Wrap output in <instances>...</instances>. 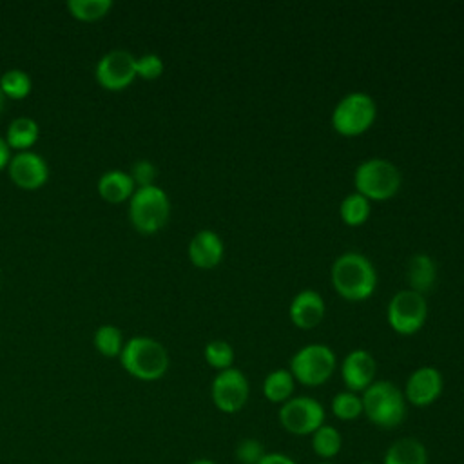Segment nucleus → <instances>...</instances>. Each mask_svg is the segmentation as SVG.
<instances>
[{
	"label": "nucleus",
	"mask_w": 464,
	"mask_h": 464,
	"mask_svg": "<svg viewBox=\"0 0 464 464\" xmlns=\"http://www.w3.org/2000/svg\"><path fill=\"white\" fill-rule=\"evenodd\" d=\"M96 82L107 91H123L136 78V56L129 51L114 49L96 63Z\"/></svg>",
	"instance_id": "9b49d317"
},
{
	"label": "nucleus",
	"mask_w": 464,
	"mask_h": 464,
	"mask_svg": "<svg viewBox=\"0 0 464 464\" xmlns=\"http://www.w3.org/2000/svg\"><path fill=\"white\" fill-rule=\"evenodd\" d=\"M250 395L246 375L237 368L218 372L210 384V399L223 413H237L245 408Z\"/></svg>",
	"instance_id": "9d476101"
},
{
	"label": "nucleus",
	"mask_w": 464,
	"mask_h": 464,
	"mask_svg": "<svg viewBox=\"0 0 464 464\" xmlns=\"http://www.w3.org/2000/svg\"><path fill=\"white\" fill-rule=\"evenodd\" d=\"M9 160H11V156H9V147H7L5 140L0 138V170L9 165Z\"/></svg>",
	"instance_id": "473e14b6"
},
{
	"label": "nucleus",
	"mask_w": 464,
	"mask_h": 464,
	"mask_svg": "<svg viewBox=\"0 0 464 464\" xmlns=\"http://www.w3.org/2000/svg\"><path fill=\"white\" fill-rule=\"evenodd\" d=\"M266 450L261 440L254 437L241 439L234 450V457L237 464H259V460L265 457Z\"/></svg>",
	"instance_id": "c85d7f7f"
},
{
	"label": "nucleus",
	"mask_w": 464,
	"mask_h": 464,
	"mask_svg": "<svg viewBox=\"0 0 464 464\" xmlns=\"http://www.w3.org/2000/svg\"><path fill=\"white\" fill-rule=\"evenodd\" d=\"M361 464H375V462H361Z\"/></svg>",
	"instance_id": "e433bc0d"
},
{
	"label": "nucleus",
	"mask_w": 464,
	"mask_h": 464,
	"mask_svg": "<svg viewBox=\"0 0 464 464\" xmlns=\"http://www.w3.org/2000/svg\"><path fill=\"white\" fill-rule=\"evenodd\" d=\"M444 390V379L435 366H419L413 370L404 384V399L415 408H426L439 401Z\"/></svg>",
	"instance_id": "f8f14e48"
},
{
	"label": "nucleus",
	"mask_w": 464,
	"mask_h": 464,
	"mask_svg": "<svg viewBox=\"0 0 464 464\" xmlns=\"http://www.w3.org/2000/svg\"><path fill=\"white\" fill-rule=\"evenodd\" d=\"M4 103H5V96H4V92H2V89H0V112L4 111Z\"/></svg>",
	"instance_id": "f704fd0d"
},
{
	"label": "nucleus",
	"mask_w": 464,
	"mask_h": 464,
	"mask_svg": "<svg viewBox=\"0 0 464 464\" xmlns=\"http://www.w3.org/2000/svg\"><path fill=\"white\" fill-rule=\"evenodd\" d=\"M134 190L136 185L130 174L125 170H107L98 179V194L107 203H121L125 199H130Z\"/></svg>",
	"instance_id": "6ab92c4d"
},
{
	"label": "nucleus",
	"mask_w": 464,
	"mask_h": 464,
	"mask_svg": "<svg viewBox=\"0 0 464 464\" xmlns=\"http://www.w3.org/2000/svg\"><path fill=\"white\" fill-rule=\"evenodd\" d=\"M259 464H297L290 455L281 451H266Z\"/></svg>",
	"instance_id": "2f4dec72"
},
{
	"label": "nucleus",
	"mask_w": 464,
	"mask_h": 464,
	"mask_svg": "<svg viewBox=\"0 0 464 464\" xmlns=\"http://www.w3.org/2000/svg\"><path fill=\"white\" fill-rule=\"evenodd\" d=\"M377 118V103L375 100L362 91H353L344 94L334 107L330 123L332 129L344 136L355 138L370 130Z\"/></svg>",
	"instance_id": "39448f33"
},
{
	"label": "nucleus",
	"mask_w": 464,
	"mask_h": 464,
	"mask_svg": "<svg viewBox=\"0 0 464 464\" xmlns=\"http://www.w3.org/2000/svg\"><path fill=\"white\" fill-rule=\"evenodd\" d=\"M134 185L140 187H149V185H154V179H156V167L149 161V160H140L132 165V170L129 172Z\"/></svg>",
	"instance_id": "7c9ffc66"
},
{
	"label": "nucleus",
	"mask_w": 464,
	"mask_h": 464,
	"mask_svg": "<svg viewBox=\"0 0 464 464\" xmlns=\"http://www.w3.org/2000/svg\"><path fill=\"white\" fill-rule=\"evenodd\" d=\"M377 373V362L373 355L364 348H355L348 352L341 362V377L348 392L362 393L373 381Z\"/></svg>",
	"instance_id": "ddd939ff"
},
{
	"label": "nucleus",
	"mask_w": 464,
	"mask_h": 464,
	"mask_svg": "<svg viewBox=\"0 0 464 464\" xmlns=\"http://www.w3.org/2000/svg\"><path fill=\"white\" fill-rule=\"evenodd\" d=\"M317 464H334V462H330V460H323V462H317Z\"/></svg>",
	"instance_id": "c9c22d12"
},
{
	"label": "nucleus",
	"mask_w": 464,
	"mask_h": 464,
	"mask_svg": "<svg viewBox=\"0 0 464 464\" xmlns=\"http://www.w3.org/2000/svg\"><path fill=\"white\" fill-rule=\"evenodd\" d=\"M94 348L105 357H116L121 353V332L112 324H103L94 332Z\"/></svg>",
	"instance_id": "cd10ccee"
},
{
	"label": "nucleus",
	"mask_w": 464,
	"mask_h": 464,
	"mask_svg": "<svg viewBox=\"0 0 464 464\" xmlns=\"http://www.w3.org/2000/svg\"><path fill=\"white\" fill-rule=\"evenodd\" d=\"M402 185V174L395 163L384 158H368L355 167V192L370 201L392 199Z\"/></svg>",
	"instance_id": "20e7f679"
},
{
	"label": "nucleus",
	"mask_w": 464,
	"mask_h": 464,
	"mask_svg": "<svg viewBox=\"0 0 464 464\" xmlns=\"http://www.w3.org/2000/svg\"><path fill=\"white\" fill-rule=\"evenodd\" d=\"M0 89L4 96L22 100L31 92V78L22 69H9L0 78Z\"/></svg>",
	"instance_id": "bb28decb"
},
{
	"label": "nucleus",
	"mask_w": 464,
	"mask_h": 464,
	"mask_svg": "<svg viewBox=\"0 0 464 464\" xmlns=\"http://www.w3.org/2000/svg\"><path fill=\"white\" fill-rule=\"evenodd\" d=\"M112 7L111 0H67V11L80 22H96Z\"/></svg>",
	"instance_id": "393cba45"
},
{
	"label": "nucleus",
	"mask_w": 464,
	"mask_h": 464,
	"mask_svg": "<svg viewBox=\"0 0 464 464\" xmlns=\"http://www.w3.org/2000/svg\"><path fill=\"white\" fill-rule=\"evenodd\" d=\"M334 290L346 301H366L377 288V270L370 257L361 252H344L330 268Z\"/></svg>",
	"instance_id": "f257e3e1"
},
{
	"label": "nucleus",
	"mask_w": 464,
	"mask_h": 464,
	"mask_svg": "<svg viewBox=\"0 0 464 464\" xmlns=\"http://www.w3.org/2000/svg\"><path fill=\"white\" fill-rule=\"evenodd\" d=\"M312 451L323 459V460H330L334 457H337V453L343 448V435L341 431L332 426V424H323L321 428H317L312 435Z\"/></svg>",
	"instance_id": "4be33fe9"
},
{
	"label": "nucleus",
	"mask_w": 464,
	"mask_h": 464,
	"mask_svg": "<svg viewBox=\"0 0 464 464\" xmlns=\"http://www.w3.org/2000/svg\"><path fill=\"white\" fill-rule=\"evenodd\" d=\"M372 214V201L361 196L359 192L348 194L339 205L341 221L348 227H361L370 219Z\"/></svg>",
	"instance_id": "5701e85b"
},
{
	"label": "nucleus",
	"mask_w": 464,
	"mask_h": 464,
	"mask_svg": "<svg viewBox=\"0 0 464 464\" xmlns=\"http://www.w3.org/2000/svg\"><path fill=\"white\" fill-rule=\"evenodd\" d=\"M326 314V304L317 290L303 288L294 295L288 306V317L294 326L301 330L315 328Z\"/></svg>",
	"instance_id": "2eb2a0df"
},
{
	"label": "nucleus",
	"mask_w": 464,
	"mask_h": 464,
	"mask_svg": "<svg viewBox=\"0 0 464 464\" xmlns=\"http://www.w3.org/2000/svg\"><path fill=\"white\" fill-rule=\"evenodd\" d=\"M170 216V201L158 185L140 187L130 196L129 218L132 227L141 234H156L165 227Z\"/></svg>",
	"instance_id": "423d86ee"
},
{
	"label": "nucleus",
	"mask_w": 464,
	"mask_h": 464,
	"mask_svg": "<svg viewBox=\"0 0 464 464\" xmlns=\"http://www.w3.org/2000/svg\"><path fill=\"white\" fill-rule=\"evenodd\" d=\"M324 406L308 395H297L288 399L279 406L277 419L285 431L292 435H312L317 428L324 424Z\"/></svg>",
	"instance_id": "1a4fd4ad"
},
{
	"label": "nucleus",
	"mask_w": 464,
	"mask_h": 464,
	"mask_svg": "<svg viewBox=\"0 0 464 464\" xmlns=\"http://www.w3.org/2000/svg\"><path fill=\"white\" fill-rule=\"evenodd\" d=\"M203 355H205V361L210 368L221 372V370H228L232 368L234 364V348L230 343L223 341V339H214L210 343L205 344V350H203Z\"/></svg>",
	"instance_id": "a878e982"
},
{
	"label": "nucleus",
	"mask_w": 464,
	"mask_h": 464,
	"mask_svg": "<svg viewBox=\"0 0 464 464\" xmlns=\"http://www.w3.org/2000/svg\"><path fill=\"white\" fill-rule=\"evenodd\" d=\"M225 243L221 236L210 228L198 230L188 241V259L196 268H214L223 261Z\"/></svg>",
	"instance_id": "dca6fc26"
},
{
	"label": "nucleus",
	"mask_w": 464,
	"mask_h": 464,
	"mask_svg": "<svg viewBox=\"0 0 464 464\" xmlns=\"http://www.w3.org/2000/svg\"><path fill=\"white\" fill-rule=\"evenodd\" d=\"M382 464H428V450L419 439L402 437L388 446Z\"/></svg>",
	"instance_id": "a211bd4d"
},
{
	"label": "nucleus",
	"mask_w": 464,
	"mask_h": 464,
	"mask_svg": "<svg viewBox=\"0 0 464 464\" xmlns=\"http://www.w3.org/2000/svg\"><path fill=\"white\" fill-rule=\"evenodd\" d=\"M163 60L154 54V53H147L141 54L140 58H136V76L143 78V80H156L163 74Z\"/></svg>",
	"instance_id": "c756f323"
},
{
	"label": "nucleus",
	"mask_w": 464,
	"mask_h": 464,
	"mask_svg": "<svg viewBox=\"0 0 464 464\" xmlns=\"http://www.w3.org/2000/svg\"><path fill=\"white\" fill-rule=\"evenodd\" d=\"M330 410L335 419L350 422L362 415V399L359 393L344 390V392H339L334 395V399L330 402Z\"/></svg>",
	"instance_id": "b1692460"
},
{
	"label": "nucleus",
	"mask_w": 464,
	"mask_h": 464,
	"mask_svg": "<svg viewBox=\"0 0 464 464\" xmlns=\"http://www.w3.org/2000/svg\"><path fill=\"white\" fill-rule=\"evenodd\" d=\"M361 399L362 415L381 430H393L406 419L408 402L402 390L392 381H373Z\"/></svg>",
	"instance_id": "f03ea898"
},
{
	"label": "nucleus",
	"mask_w": 464,
	"mask_h": 464,
	"mask_svg": "<svg viewBox=\"0 0 464 464\" xmlns=\"http://www.w3.org/2000/svg\"><path fill=\"white\" fill-rule=\"evenodd\" d=\"M386 319L390 328L399 335L417 334L428 319L426 295L410 288L399 290L392 295L386 306Z\"/></svg>",
	"instance_id": "6e6552de"
},
{
	"label": "nucleus",
	"mask_w": 464,
	"mask_h": 464,
	"mask_svg": "<svg viewBox=\"0 0 464 464\" xmlns=\"http://www.w3.org/2000/svg\"><path fill=\"white\" fill-rule=\"evenodd\" d=\"M7 169H9L11 181L24 190H36L49 178V169L45 160L40 154L31 150L18 152L14 158H11Z\"/></svg>",
	"instance_id": "4468645a"
},
{
	"label": "nucleus",
	"mask_w": 464,
	"mask_h": 464,
	"mask_svg": "<svg viewBox=\"0 0 464 464\" xmlns=\"http://www.w3.org/2000/svg\"><path fill=\"white\" fill-rule=\"evenodd\" d=\"M263 395L266 401L274 402V404H283L288 399L294 397L295 392V379L290 373V370L285 368H277L272 370L265 379H263Z\"/></svg>",
	"instance_id": "aec40b11"
},
{
	"label": "nucleus",
	"mask_w": 464,
	"mask_h": 464,
	"mask_svg": "<svg viewBox=\"0 0 464 464\" xmlns=\"http://www.w3.org/2000/svg\"><path fill=\"white\" fill-rule=\"evenodd\" d=\"M408 288L426 295L431 292L437 281V265L428 254H413L406 266Z\"/></svg>",
	"instance_id": "f3484780"
},
{
	"label": "nucleus",
	"mask_w": 464,
	"mask_h": 464,
	"mask_svg": "<svg viewBox=\"0 0 464 464\" xmlns=\"http://www.w3.org/2000/svg\"><path fill=\"white\" fill-rule=\"evenodd\" d=\"M121 366L129 375L138 381H158L169 370V353L167 348L145 335H136L129 339L120 353Z\"/></svg>",
	"instance_id": "7ed1b4c3"
},
{
	"label": "nucleus",
	"mask_w": 464,
	"mask_h": 464,
	"mask_svg": "<svg viewBox=\"0 0 464 464\" xmlns=\"http://www.w3.org/2000/svg\"><path fill=\"white\" fill-rule=\"evenodd\" d=\"M188 464H218V462H214V460H210V459H196V460H192V462H188Z\"/></svg>",
	"instance_id": "72a5a7b5"
},
{
	"label": "nucleus",
	"mask_w": 464,
	"mask_h": 464,
	"mask_svg": "<svg viewBox=\"0 0 464 464\" xmlns=\"http://www.w3.org/2000/svg\"><path fill=\"white\" fill-rule=\"evenodd\" d=\"M337 357L335 352L323 343H310L301 346L290 359V373L295 382L303 386H321L335 372Z\"/></svg>",
	"instance_id": "0eeeda50"
},
{
	"label": "nucleus",
	"mask_w": 464,
	"mask_h": 464,
	"mask_svg": "<svg viewBox=\"0 0 464 464\" xmlns=\"http://www.w3.org/2000/svg\"><path fill=\"white\" fill-rule=\"evenodd\" d=\"M38 134H40L38 123L29 116H20L9 123L7 134H5V143L9 149L25 152L36 143Z\"/></svg>",
	"instance_id": "412c9836"
}]
</instances>
